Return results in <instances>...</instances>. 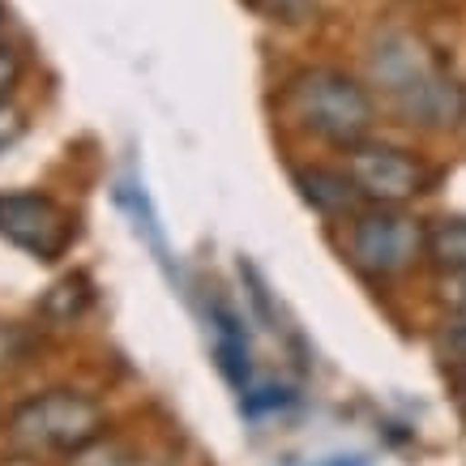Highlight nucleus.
Wrapping results in <instances>:
<instances>
[{"instance_id":"obj_3","label":"nucleus","mask_w":466,"mask_h":466,"mask_svg":"<svg viewBox=\"0 0 466 466\" xmlns=\"http://www.w3.org/2000/svg\"><path fill=\"white\" fill-rule=\"evenodd\" d=\"M103 432H107L103 407L95 398L77 394V390H47V394L30 398L9 415V437L30 453L73 458V453L90 450Z\"/></svg>"},{"instance_id":"obj_14","label":"nucleus","mask_w":466,"mask_h":466,"mask_svg":"<svg viewBox=\"0 0 466 466\" xmlns=\"http://www.w3.org/2000/svg\"><path fill=\"white\" fill-rule=\"evenodd\" d=\"M17 52L9 47V39L0 35V107H5V99H9V90H14V82H17Z\"/></svg>"},{"instance_id":"obj_11","label":"nucleus","mask_w":466,"mask_h":466,"mask_svg":"<svg viewBox=\"0 0 466 466\" xmlns=\"http://www.w3.org/2000/svg\"><path fill=\"white\" fill-rule=\"evenodd\" d=\"M90 299H95V287H90V279L86 274H65L47 296H43V317L56 325H69L77 321L86 309H90Z\"/></svg>"},{"instance_id":"obj_17","label":"nucleus","mask_w":466,"mask_h":466,"mask_svg":"<svg viewBox=\"0 0 466 466\" xmlns=\"http://www.w3.org/2000/svg\"><path fill=\"white\" fill-rule=\"evenodd\" d=\"M312 466H368L364 458H325V462H312Z\"/></svg>"},{"instance_id":"obj_16","label":"nucleus","mask_w":466,"mask_h":466,"mask_svg":"<svg viewBox=\"0 0 466 466\" xmlns=\"http://www.w3.org/2000/svg\"><path fill=\"white\" fill-rule=\"evenodd\" d=\"M17 137H22V120H17L14 112H5V107H0V150H5V146H14Z\"/></svg>"},{"instance_id":"obj_6","label":"nucleus","mask_w":466,"mask_h":466,"mask_svg":"<svg viewBox=\"0 0 466 466\" xmlns=\"http://www.w3.org/2000/svg\"><path fill=\"white\" fill-rule=\"evenodd\" d=\"M347 171L372 206H402L428 188V167L415 155L385 142H360L347 150Z\"/></svg>"},{"instance_id":"obj_15","label":"nucleus","mask_w":466,"mask_h":466,"mask_svg":"<svg viewBox=\"0 0 466 466\" xmlns=\"http://www.w3.org/2000/svg\"><path fill=\"white\" fill-rule=\"evenodd\" d=\"M445 304H450V312L466 325V269L445 274Z\"/></svg>"},{"instance_id":"obj_12","label":"nucleus","mask_w":466,"mask_h":466,"mask_svg":"<svg viewBox=\"0 0 466 466\" xmlns=\"http://www.w3.org/2000/svg\"><path fill=\"white\" fill-rule=\"evenodd\" d=\"M287 402H291V390H283V385H248L240 394L244 420H266L269 410H283Z\"/></svg>"},{"instance_id":"obj_4","label":"nucleus","mask_w":466,"mask_h":466,"mask_svg":"<svg viewBox=\"0 0 466 466\" xmlns=\"http://www.w3.org/2000/svg\"><path fill=\"white\" fill-rule=\"evenodd\" d=\"M428 231L410 214L394 206H372V210L355 214L351 236H347V253L364 274L372 279H394L424 253Z\"/></svg>"},{"instance_id":"obj_1","label":"nucleus","mask_w":466,"mask_h":466,"mask_svg":"<svg viewBox=\"0 0 466 466\" xmlns=\"http://www.w3.org/2000/svg\"><path fill=\"white\" fill-rule=\"evenodd\" d=\"M368 69H372V82L381 86V95L394 103V112L410 125L450 128L466 116L462 82L441 65L424 39H415L407 30H390L372 43Z\"/></svg>"},{"instance_id":"obj_8","label":"nucleus","mask_w":466,"mask_h":466,"mask_svg":"<svg viewBox=\"0 0 466 466\" xmlns=\"http://www.w3.org/2000/svg\"><path fill=\"white\" fill-rule=\"evenodd\" d=\"M116 206L128 214V223H133V231L146 240V248L155 253V261L163 269H167V279H176V261H171V244H167V231H163V223H158L155 214V201H150V193L142 188V180L128 171V176H120L112 188Z\"/></svg>"},{"instance_id":"obj_2","label":"nucleus","mask_w":466,"mask_h":466,"mask_svg":"<svg viewBox=\"0 0 466 466\" xmlns=\"http://www.w3.org/2000/svg\"><path fill=\"white\" fill-rule=\"evenodd\" d=\"M283 107L304 133H312V137H321L329 146H342V150L368 142L372 120H377L372 95L339 69L296 73L283 90Z\"/></svg>"},{"instance_id":"obj_7","label":"nucleus","mask_w":466,"mask_h":466,"mask_svg":"<svg viewBox=\"0 0 466 466\" xmlns=\"http://www.w3.org/2000/svg\"><path fill=\"white\" fill-rule=\"evenodd\" d=\"M206 321H210L214 334V364L223 372V381L244 394L253 385V364H248V329H244V317L231 304H227L218 291L206 299Z\"/></svg>"},{"instance_id":"obj_18","label":"nucleus","mask_w":466,"mask_h":466,"mask_svg":"<svg viewBox=\"0 0 466 466\" xmlns=\"http://www.w3.org/2000/svg\"><path fill=\"white\" fill-rule=\"evenodd\" d=\"M458 390H462V402H466V368H462V377H458Z\"/></svg>"},{"instance_id":"obj_5","label":"nucleus","mask_w":466,"mask_h":466,"mask_svg":"<svg viewBox=\"0 0 466 466\" xmlns=\"http://www.w3.org/2000/svg\"><path fill=\"white\" fill-rule=\"evenodd\" d=\"M0 231L22 253L39 257V261H56L69 253L73 236H77V218L43 193H9V198H0Z\"/></svg>"},{"instance_id":"obj_10","label":"nucleus","mask_w":466,"mask_h":466,"mask_svg":"<svg viewBox=\"0 0 466 466\" xmlns=\"http://www.w3.org/2000/svg\"><path fill=\"white\" fill-rule=\"evenodd\" d=\"M424 253L441 274L466 269V214H445V218H437V223L428 227Z\"/></svg>"},{"instance_id":"obj_9","label":"nucleus","mask_w":466,"mask_h":466,"mask_svg":"<svg viewBox=\"0 0 466 466\" xmlns=\"http://www.w3.org/2000/svg\"><path fill=\"white\" fill-rule=\"evenodd\" d=\"M296 184H299V193H304V201L317 206L321 214H342V210H351L355 206V198H364L360 184L351 180V171L342 176V171L312 167V171H299Z\"/></svg>"},{"instance_id":"obj_19","label":"nucleus","mask_w":466,"mask_h":466,"mask_svg":"<svg viewBox=\"0 0 466 466\" xmlns=\"http://www.w3.org/2000/svg\"><path fill=\"white\" fill-rule=\"evenodd\" d=\"M5 466H30V462H26V458H14V462H5Z\"/></svg>"},{"instance_id":"obj_13","label":"nucleus","mask_w":466,"mask_h":466,"mask_svg":"<svg viewBox=\"0 0 466 466\" xmlns=\"http://www.w3.org/2000/svg\"><path fill=\"white\" fill-rule=\"evenodd\" d=\"M253 5L266 17H274V22H299V17L309 14L312 0H253Z\"/></svg>"}]
</instances>
